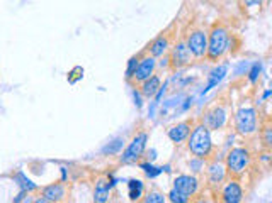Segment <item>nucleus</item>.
<instances>
[{"label": "nucleus", "mask_w": 272, "mask_h": 203, "mask_svg": "<svg viewBox=\"0 0 272 203\" xmlns=\"http://www.w3.org/2000/svg\"><path fill=\"white\" fill-rule=\"evenodd\" d=\"M160 87H162V85H160V76L153 75V76H150L146 81H143V83H141V91H139V93L145 95V97H148V98L150 97H155Z\"/></svg>", "instance_id": "18"}, {"label": "nucleus", "mask_w": 272, "mask_h": 203, "mask_svg": "<svg viewBox=\"0 0 272 203\" xmlns=\"http://www.w3.org/2000/svg\"><path fill=\"white\" fill-rule=\"evenodd\" d=\"M27 195H29V193H26V191L21 190L19 193H17V197H14V200H12V202H14V203H23V202H24V198L27 197Z\"/></svg>", "instance_id": "29"}, {"label": "nucleus", "mask_w": 272, "mask_h": 203, "mask_svg": "<svg viewBox=\"0 0 272 203\" xmlns=\"http://www.w3.org/2000/svg\"><path fill=\"white\" fill-rule=\"evenodd\" d=\"M139 168H141L143 171L146 173V176H148V178H155V176H159L160 173H163V169L155 168L152 162H141V164H139Z\"/></svg>", "instance_id": "23"}, {"label": "nucleus", "mask_w": 272, "mask_h": 203, "mask_svg": "<svg viewBox=\"0 0 272 203\" xmlns=\"http://www.w3.org/2000/svg\"><path fill=\"white\" fill-rule=\"evenodd\" d=\"M32 203H51L50 200H46L43 195H39V197H36V198H32Z\"/></svg>", "instance_id": "31"}, {"label": "nucleus", "mask_w": 272, "mask_h": 203, "mask_svg": "<svg viewBox=\"0 0 272 203\" xmlns=\"http://www.w3.org/2000/svg\"><path fill=\"white\" fill-rule=\"evenodd\" d=\"M221 200L223 203H242L244 200V188L240 186V183L231 180L228 181L221 190Z\"/></svg>", "instance_id": "9"}, {"label": "nucleus", "mask_w": 272, "mask_h": 203, "mask_svg": "<svg viewBox=\"0 0 272 203\" xmlns=\"http://www.w3.org/2000/svg\"><path fill=\"white\" fill-rule=\"evenodd\" d=\"M174 188L190 198L192 195L197 193V190H199V181H197V178L192 175H179L177 178L174 180Z\"/></svg>", "instance_id": "8"}, {"label": "nucleus", "mask_w": 272, "mask_h": 203, "mask_svg": "<svg viewBox=\"0 0 272 203\" xmlns=\"http://www.w3.org/2000/svg\"><path fill=\"white\" fill-rule=\"evenodd\" d=\"M228 46H230L228 29L223 25H215L213 31L208 34V51H206L208 58L211 61H218L228 51Z\"/></svg>", "instance_id": "2"}, {"label": "nucleus", "mask_w": 272, "mask_h": 203, "mask_svg": "<svg viewBox=\"0 0 272 203\" xmlns=\"http://www.w3.org/2000/svg\"><path fill=\"white\" fill-rule=\"evenodd\" d=\"M260 73H262V61L253 63L252 68H250V71H248V81L250 83H255V81L259 80Z\"/></svg>", "instance_id": "25"}, {"label": "nucleus", "mask_w": 272, "mask_h": 203, "mask_svg": "<svg viewBox=\"0 0 272 203\" xmlns=\"http://www.w3.org/2000/svg\"><path fill=\"white\" fill-rule=\"evenodd\" d=\"M124 141L123 139H116V141L109 142L106 147H102V154H106V156H112V154H117L121 151V147H123Z\"/></svg>", "instance_id": "21"}, {"label": "nucleus", "mask_w": 272, "mask_h": 203, "mask_svg": "<svg viewBox=\"0 0 272 203\" xmlns=\"http://www.w3.org/2000/svg\"><path fill=\"white\" fill-rule=\"evenodd\" d=\"M259 127V115L255 107L242 105L235 113V129L240 135H252Z\"/></svg>", "instance_id": "3"}, {"label": "nucleus", "mask_w": 272, "mask_h": 203, "mask_svg": "<svg viewBox=\"0 0 272 203\" xmlns=\"http://www.w3.org/2000/svg\"><path fill=\"white\" fill-rule=\"evenodd\" d=\"M190 129H192V125H190V122H189V120H186V122H181V124L172 125V127L167 131V135H168V139H170L172 142L181 144V142L186 141L187 137H189Z\"/></svg>", "instance_id": "12"}, {"label": "nucleus", "mask_w": 272, "mask_h": 203, "mask_svg": "<svg viewBox=\"0 0 272 203\" xmlns=\"http://www.w3.org/2000/svg\"><path fill=\"white\" fill-rule=\"evenodd\" d=\"M155 158H157V151H155V149H152V151H150V154H148V159H150V161H153V159H155Z\"/></svg>", "instance_id": "33"}, {"label": "nucleus", "mask_w": 272, "mask_h": 203, "mask_svg": "<svg viewBox=\"0 0 272 203\" xmlns=\"http://www.w3.org/2000/svg\"><path fill=\"white\" fill-rule=\"evenodd\" d=\"M155 66H157L155 58H152V56L143 58V60H139V63H138V68H136L133 78L136 81H141V83H143V81H146L150 76H153Z\"/></svg>", "instance_id": "11"}, {"label": "nucleus", "mask_w": 272, "mask_h": 203, "mask_svg": "<svg viewBox=\"0 0 272 203\" xmlns=\"http://www.w3.org/2000/svg\"><path fill=\"white\" fill-rule=\"evenodd\" d=\"M208 180L209 183L216 184V183H221L225 180V166L221 162L215 161L208 166Z\"/></svg>", "instance_id": "17"}, {"label": "nucleus", "mask_w": 272, "mask_h": 203, "mask_svg": "<svg viewBox=\"0 0 272 203\" xmlns=\"http://www.w3.org/2000/svg\"><path fill=\"white\" fill-rule=\"evenodd\" d=\"M226 119H228V115H226V109H225V107H215L213 110L206 112L203 125H204V127H208L209 131H211V129L218 131V129L225 127Z\"/></svg>", "instance_id": "7"}, {"label": "nucleus", "mask_w": 272, "mask_h": 203, "mask_svg": "<svg viewBox=\"0 0 272 203\" xmlns=\"http://www.w3.org/2000/svg\"><path fill=\"white\" fill-rule=\"evenodd\" d=\"M194 203H211V202H209V200H208V198L201 197V198H197V200H196V202H194Z\"/></svg>", "instance_id": "34"}, {"label": "nucleus", "mask_w": 272, "mask_h": 203, "mask_svg": "<svg viewBox=\"0 0 272 203\" xmlns=\"http://www.w3.org/2000/svg\"><path fill=\"white\" fill-rule=\"evenodd\" d=\"M189 166H190V168H194L192 169L194 173L203 171V159H197V158H196V159H192V161L189 162Z\"/></svg>", "instance_id": "27"}, {"label": "nucleus", "mask_w": 272, "mask_h": 203, "mask_svg": "<svg viewBox=\"0 0 272 203\" xmlns=\"http://www.w3.org/2000/svg\"><path fill=\"white\" fill-rule=\"evenodd\" d=\"M271 97V90H266V93H264V98H269Z\"/></svg>", "instance_id": "36"}, {"label": "nucleus", "mask_w": 272, "mask_h": 203, "mask_svg": "<svg viewBox=\"0 0 272 203\" xmlns=\"http://www.w3.org/2000/svg\"><path fill=\"white\" fill-rule=\"evenodd\" d=\"M168 61H170L168 58H163V60L160 61V66H162V68H163V66H168Z\"/></svg>", "instance_id": "35"}, {"label": "nucleus", "mask_w": 272, "mask_h": 203, "mask_svg": "<svg viewBox=\"0 0 272 203\" xmlns=\"http://www.w3.org/2000/svg\"><path fill=\"white\" fill-rule=\"evenodd\" d=\"M138 63H139V58L138 56L130 58V61H128V66H126V78L128 80H131L135 76V71H136V68H138Z\"/></svg>", "instance_id": "26"}, {"label": "nucleus", "mask_w": 272, "mask_h": 203, "mask_svg": "<svg viewBox=\"0 0 272 203\" xmlns=\"http://www.w3.org/2000/svg\"><path fill=\"white\" fill-rule=\"evenodd\" d=\"M170 65L174 68H182V66L189 65L190 63V53L187 49L186 43H177L174 47H172V53H170Z\"/></svg>", "instance_id": "10"}, {"label": "nucleus", "mask_w": 272, "mask_h": 203, "mask_svg": "<svg viewBox=\"0 0 272 203\" xmlns=\"http://www.w3.org/2000/svg\"><path fill=\"white\" fill-rule=\"evenodd\" d=\"M41 195L51 203H60L65 198V186L61 183H51L43 188Z\"/></svg>", "instance_id": "14"}, {"label": "nucleus", "mask_w": 272, "mask_h": 203, "mask_svg": "<svg viewBox=\"0 0 272 203\" xmlns=\"http://www.w3.org/2000/svg\"><path fill=\"white\" fill-rule=\"evenodd\" d=\"M264 142L266 146H272V134H271V127L264 129Z\"/></svg>", "instance_id": "28"}, {"label": "nucleus", "mask_w": 272, "mask_h": 203, "mask_svg": "<svg viewBox=\"0 0 272 203\" xmlns=\"http://www.w3.org/2000/svg\"><path fill=\"white\" fill-rule=\"evenodd\" d=\"M133 97H135V103H136V107H141V105H143V102H141V95H139V91H138V90H133Z\"/></svg>", "instance_id": "30"}, {"label": "nucleus", "mask_w": 272, "mask_h": 203, "mask_svg": "<svg viewBox=\"0 0 272 203\" xmlns=\"http://www.w3.org/2000/svg\"><path fill=\"white\" fill-rule=\"evenodd\" d=\"M186 46L189 49L190 56L194 58H203L208 51V34L204 31H194L189 34L186 41Z\"/></svg>", "instance_id": "6"}, {"label": "nucleus", "mask_w": 272, "mask_h": 203, "mask_svg": "<svg viewBox=\"0 0 272 203\" xmlns=\"http://www.w3.org/2000/svg\"><path fill=\"white\" fill-rule=\"evenodd\" d=\"M109 195H111V184H109V180L99 178L97 183H95V190H94V203H108Z\"/></svg>", "instance_id": "15"}, {"label": "nucleus", "mask_w": 272, "mask_h": 203, "mask_svg": "<svg viewBox=\"0 0 272 203\" xmlns=\"http://www.w3.org/2000/svg\"><path fill=\"white\" fill-rule=\"evenodd\" d=\"M128 190H130V198L133 202H136V200L141 198L145 186H143L141 180H130V181H128Z\"/></svg>", "instance_id": "20"}, {"label": "nucleus", "mask_w": 272, "mask_h": 203, "mask_svg": "<svg viewBox=\"0 0 272 203\" xmlns=\"http://www.w3.org/2000/svg\"><path fill=\"white\" fill-rule=\"evenodd\" d=\"M187 149L197 159H206L211 156L213 153V139H211V131L204 127L203 124L196 125L190 131L189 137H187Z\"/></svg>", "instance_id": "1"}, {"label": "nucleus", "mask_w": 272, "mask_h": 203, "mask_svg": "<svg viewBox=\"0 0 272 203\" xmlns=\"http://www.w3.org/2000/svg\"><path fill=\"white\" fill-rule=\"evenodd\" d=\"M146 142H148V134L146 132H139L136 134L131 142L128 144V147L124 149L123 156H121V162L123 164H130V162H136L139 158L145 154L146 151Z\"/></svg>", "instance_id": "5"}, {"label": "nucleus", "mask_w": 272, "mask_h": 203, "mask_svg": "<svg viewBox=\"0 0 272 203\" xmlns=\"http://www.w3.org/2000/svg\"><path fill=\"white\" fill-rule=\"evenodd\" d=\"M250 164V151L245 147H233L226 154V169L231 175H242Z\"/></svg>", "instance_id": "4"}, {"label": "nucleus", "mask_w": 272, "mask_h": 203, "mask_svg": "<svg viewBox=\"0 0 272 203\" xmlns=\"http://www.w3.org/2000/svg\"><path fill=\"white\" fill-rule=\"evenodd\" d=\"M190 105H192V98H187L186 103H184V105H182V110H187Z\"/></svg>", "instance_id": "32"}, {"label": "nucleus", "mask_w": 272, "mask_h": 203, "mask_svg": "<svg viewBox=\"0 0 272 203\" xmlns=\"http://www.w3.org/2000/svg\"><path fill=\"white\" fill-rule=\"evenodd\" d=\"M167 198L170 200V203H189V200H190L187 195H184V193H181V191H177L175 188H172V190L168 191Z\"/></svg>", "instance_id": "22"}, {"label": "nucleus", "mask_w": 272, "mask_h": 203, "mask_svg": "<svg viewBox=\"0 0 272 203\" xmlns=\"http://www.w3.org/2000/svg\"><path fill=\"white\" fill-rule=\"evenodd\" d=\"M226 73H228V63H223V65L216 66V68L208 75V83H206V87L203 88V95L208 93V91L211 90V88H215L218 83H221V80L226 76Z\"/></svg>", "instance_id": "13"}, {"label": "nucleus", "mask_w": 272, "mask_h": 203, "mask_svg": "<svg viewBox=\"0 0 272 203\" xmlns=\"http://www.w3.org/2000/svg\"><path fill=\"white\" fill-rule=\"evenodd\" d=\"M14 181L19 184L21 190L26 191V193H29V191H34L36 188H38V186H36V183H32L31 180H29L23 171L16 173V176H14Z\"/></svg>", "instance_id": "19"}, {"label": "nucleus", "mask_w": 272, "mask_h": 203, "mask_svg": "<svg viewBox=\"0 0 272 203\" xmlns=\"http://www.w3.org/2000/svg\"><path fill=\"white\" fill-rule=\"evenodd\" d=\"M168 49V39L165 36H159L150 43L148 51H150V56L157 58V56H163Z\"/></svg>", "instance_id": "16"}, {"label": "nucleus", "mask_w": 272, "mask_h": 203, "mask_svg": "<svg viewBox=\"0 0 272 203\" xmlns=\"http://www.w3.org/2000/svg\"><path fill=\"white\" fill-rule=\"evenodd\" d=\"M167 202V197L160 191H150L148 195L145 197L143 203H165Z\"/></svg>", "instance_id": "24"}]
</instances>
